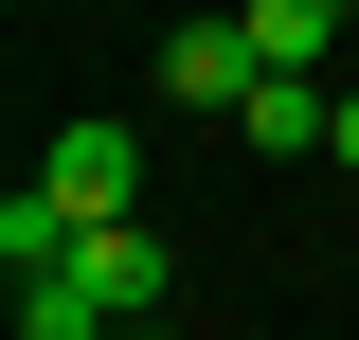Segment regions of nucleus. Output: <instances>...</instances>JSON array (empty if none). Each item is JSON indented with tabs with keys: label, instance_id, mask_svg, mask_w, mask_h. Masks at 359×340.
Instances as JSON below:
<instances>
[{
	"label": "nucleus",
	"instance_id": "nucleus-5",
	"mask_svg": "<svg viewBox=\"0 0 359 340\" xmlns=\"http://www.w3.org/2000/svg\"><path fill=\"white\" fill-rule=\"evenodd\" d=\"M233 18H252V54H269V72H323V54L359 36V0H233Z\"/></svg>",
	"mask_w": 359,
	"mask_h": 340
},
{
	"label": "nucleus",
	"instance_id": "nucleus-6",
	"mask_svg": "<svg viewBox=\"0 0 359 340\" xmlns=\"http://www.w3.org/2000/svg\"><path fill=\"white\" fill-rule=\"evenodd\" d=\"M233 126H252V143H269V162H306V143H323V126H341V90H323V72H269V90H252V108H233Z\"/></svg>",
	"mask_w": 359,
	"mask_h": 340
},
{
	"label": "nucleus",
	"instance_id": "nucleus-3",
	"mask_svg": "<svg viewBox=\"0 0 359 340\" xmlns=\"http://www.w3.org/2000/svg\"><path fill=\"white\" fill-rule=\"evenodd\" d=\"M72 269H90V287H108V323H144V304H162V233H144V215H108V233H72Z\"/></svg>",
	"mask_w": 359,
	"mask_h": 340
},
{
	"label": "nucleus",
	"instance_id": "nucleus-2",
	"mask_svg": "<svg viewBox=\"0 0 359 340\" xmlns=\"http://www.w3.org/2000/svg\"><path fill=\"white\" fill-rule=\"evenodd\" d=\"M162 90H180V108H252V90H269L252 18H180V36H162Z\"/></svg>",
	"mask_w": 359,
	"mask_h": 340
},
{
	"label": "nucleus",
	"instance_id": "nucleus-1",
	"mask_svg": "<svg viewBox=\"0 0 359 340\" xmlns=\"http://www.w3.org/2000/svg\"><path fill=\"white\" fill-rule=\"evenodd\" d=\"M36 197L72 215V233L144 215V126H54V143H36Z\"/></svg>",
	"mask_w": 359,
	"mask_h": 340
},
{
	"label": "nucleus",
	"instance_id": "nucleus-4",
	"mask_svg": "<svg viewBox=\"0 0 359 340\" xmlns=\"http://www.w3.org/2000/svg\"><path fill=\"white\" fill-rule=\"evenodd\" d=\"M0 304H18V340H126V323H108V287H90L72 251H54V269H18Z\"/></svg>",
	"mask_w": 359,
	"mask_h": 340
}]
</instances>
